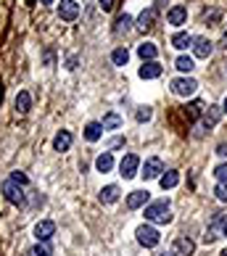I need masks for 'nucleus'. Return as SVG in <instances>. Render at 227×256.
Here are the masks:
<instances>
[{"instance_id":"obj_39","label":"nucleus","mask_w":227,"mask_h":256,"mask_svg":"<svg viewBox=\"0 0 227 256\" xmlns=\"http://www.w3.org/2000/svg\"><path fill=\"white\" fill-rule=\"evenodd\" d=\"M222 48H227V32L222 34Z\"/></svg>"},{"instance_id":"obj_5","label":"nucleus","mask_w":227,"mask_h":256,"mask_svg":"<svg viewBox=\"0 0 227 256\" xmlns=\"http://www.w3.org/2000/svg\"><path fill=\"white\" fill-rule=\"evenodd\" d=\"M196 90H198V82L193 77H177V80H172V92L177 98H190V96H196Z\"/></svg>"},{"instance_id":"obj_3","label":"nucleus","mask_w":227,"mask_h":256,"mask_svg":"<svg viewBox=\"0 0 227 256\" xmlns=\"http://www.w3.org/2000/svg\"><path fill=\"white\" fill-rule=\"evenodd\" d=\"M0 190H3V198L8 204H14V206H24L26 204V193H24V188L22 185H16L11 177L6 180L3 185H0Z\"/></svg>"},{"instance_id":"obj_23","label":"nucleus","mask_w":227,"mask_h":256,"mask_svg":"<svg viewBox=\"0 0 227 256\" xmlns=\"http://www.w3.org/2000/svg\"><path fill=\"white\" fill-rule=\"evenodd\" d=\"M100 135H103V124H100V122H90V124L84 127V140H90V143L100 140Z\"/></svg>"},{"instance_id":"obj_46","label":"nucleus","mask_w":227,"mask_h":256,"mask_svg":"<svg viewBox=\"0 0 227 256\" xmlns=\"http://www.w3.org/2000/svg\"><path fill=\"white\" fill-rule=\"evenodd\" d=\"M224 74H227V64H224Z\"/></svg>"},{"instance_id":"obj_34","label":"nucleus","mask_w":227,"mask_h":256,"mask_svg":"<svg viewBox=\"0 0 227 256\" xmlns=\"http://www.w3.org/2000/svg\"><path fill=\"white\" fill-rule=\"evenodd\" d=\"M201 108H204V103H190V106L185 108V114H188V119H196L198 114H201Z\"/></svg>"},{"instance_id":"obj_30","label":"nucleus","mask_w":227,"mask_h":256,"mask_svg":"<svg viewBox=\"0 0 227 256\" xmlns=\"http://www.w3.org/2000/svg\"><path fill=\"white\" fill-rule=\"evenodd\" d=\"M150 116H154V111H150V106H140L138 114H135V119L143 124V122H150Z\"/></svg>"},{"instance_id":"obj_44","label":"nucleus","mask_w":227,"mask_h":256,"mask_svg":"<svg viewBox=\"0 0 227 256\" xmlns=\"http://www.w3.org/2000/svg\"><path fill=\"white\" fill-rule=\"evenodd\" d=\"M156 256H172V254H156Z\"/></svg>"},{"instance_id":"obj_33","label":"nucleus","mask_w":227,"mask_h":256,"mask_svg":"<svg viewBox=\"0 0 227 256\" xmlns=\"http://www.w3.org/2000/svg\"><path fill=\"white\" fill-rule=\"evenodd\" d=\"M11 180H14L16 185H22V188H26V185H30V177H26L24 172H18V169H16V172H11Z\"/></svg>"},{"instance_id":"obj_2","label":"nucleus","mask_w":227,"mask_h":256,"mask_svg":"<svg viewBox=\"0 0 227 256\" xmlns=\"http://www.w3.org/2000/svg\"><path fill=\"white\" fill-rule=\"evenodd\" d=\"M135 238L143 248H156V246L162 243V232H158L154 224H140L135 230Z\"/></svg>"},{"instance_id":"obj_19","label":"nucleus","mask_w":227,"mask_h":256,"mask_svg":"<svg viewBox=\"0 0 227 256\" xmlns=\"http://www.w3.org/2000/svg\"><path fill=\"white\" fill-rule=\"evenodd\" d=\"M193 40H196V37L190 32H177L172 37V45H174L177 50H185V48H190V45H193Z\"/></svg>"},{"instance_id":"obj_9","label":"nucleus","mask_w":227,"mask_h":256,"mask_svg":"<svg viewBox=\"0 0 227 256\" xmlns=\"http://www.w3.org/2000/svg\"><path fill=\"white\" fill-rule=\"evenodd\" d=\"M162 174H164V161L158 158V156H150L146 161V166H143V177L146 180H158Z\"/></svg>"},{"instance_id":"obj_32","label":"nucleus","mask_w":227,"mask_h":256,"mask_svg":"<svg viewBox=\"0 0 227 256\" xmlns=\"http://www.w3.org/2000/svg\"><path fill=\"white\" fill-rule=\"evenodd\" d=\"M214 196H216V201L227 204V182H216V188H214Z\"/></svg>"},{"instance_id":"obj_14","label":"nucleus","mask_w":227,"mask_h":256,"mask_svg":"<svg viewBox=\"0 0 227 256\" xmlns=\"http://www.w3.org/2000/svg\"><path fill=\"white\" fill-rule=\"evenodd\" d=\"M193 53H196V58H209L212 56V40L209 37H196L193 40Z\"/></svg>"},{"instance_id":"obj_28","label":"nucleus","mask_w":227,"mask_h":256,"mask_svg":"<svg viewBox=\"0 0 227 256\" xmlns=\"http://www.w3.org/2000/svg\"><path fill=\"white\" fill-rule=\"evenodd\" d=\"M111 61H114V66H124L127 61H130V53H127V48H116L111 53Z\"/></svg>"},{"instance_id":"obj_6","label":"nucleus","mask_w":227,"mask_h":256,"mask_svg":"<svg viewBox=\"0 0 227 256\" xmlns=\"http://www.w3.org/2000/svg\"><path fill=\"white\" fill-rule=\"evenodd\" d=\"M138 169H140V158L135 154H127L124 158L119 161V174L124 177V180H132L138 174Z\"/></svg>"},{"instance_id":"obj_21","label":"nucleus","mask_w":227,"mask_h":256,"mask_svg":"<svg viewBox=\"0 0 227 256\" xmlns=\"http://www.w3.org/2000/svg\"><path fill=\"white\" fill-rule=\"evenodd\" d=\"M138 56L143 61H156V56H158V48L154 42H143V45H138Z\"/></svg>"},{"instance_id":"obj_37","label":"nucleus","mask_w":227,"mask_h":256,"mask_svg":"<svg viewBox=\"0 0 227 256\" xmlns=\"http://www.w3.org/2000/svg\"><path fill=\"white\" fill-rule=\"evenodd\" d=\"M122 146H124V138H114V140H108V150L122 148Z\"/></svg>"},{"instance_id":"obj_22","label":"nucleus","mask_w":227,"mask_h":256,"mask_svg":"<svg viewBox=\"0 0 227 256\" xmlns=\"http://www.w3.org/2000/svg\"><path fill=\"white\" fill-rule=\"evenodd\" d=\"M30 108H32V96L26 90H22L16 96V111L18 114H30Z\"/></svg>"},{"instance_id":"obj_42","label":"nucleus","mask_w":227,"mask_h":256,"mask_svg":"<svg viewBox=\"0 0 227 256\" xmlns=\"http://www.w3.org/2000/svg\"><path fill=\"white\" fill-rule=\"evenodd\" d=\"M222 111L227 114V98H224V103H222Z\"/></svg>"},{"instance_id":"obj_4","label":"nucleus","mask_w":227,"mask_h":256,"mask_svg":"<svg viewBox=\"0 0 227 256\" xmlns=\"http://www.w3.org/2000/svg\"><path fill=\"white\" fill-rule=\"evenodd\" d=\"M222 114H224V111H222V106H209V108H204V114H201V124H198L196 138H201V135H204L201 130H212V127L220 124Z\"/></svg>"},{"instance_id":"obj_10","label":"nucleus","mask_w":227,"mask_h":256,"mask_svg":"<svg viewBox=\"0 0 227 256\" xmlns=\"http://www.w3.org/2000/svg\"><path fill=\"white\" fill-rule=\"evenodd\" d=\"M222 224H224V214H214V220L209 222V227H206L204 240L206 243H214L216 238H222Z\"/></svg>"},{"instance_id":"obj_13","label":"nucleus","mask_w":227,"mask_h":256,"mask_svg":"<svg viewBox=\"0 0 227 256\" xmlns=\"http://www.w3.org/2000/svg\"><path fill=\"white\" fill-rule=\"evenodd\" d=\"M154 24H156V8H146V11L138 16V30L140 32H150Z\"/></svg>"},{"instance_id":"obj_17","label":"nucleus","mask_w":227,"mask_h":256,"mask_svg":"<svg viewBox=\"0 0 227 256\" xmlns=\"http://www.w3.org/2000/svg\"><path fill=\"white\" fill-rule=\"evenodd\" d=\"M166 18H169V24H172V26H182L188 22V8L185 6H174L172 11L166 14Z\"/></svg>"},{"instance_id":"obj_41","label":"nucleus","mask_w":227,"mask_h":256,"mask_svg":"<svg viewBox=\"0 0 227 256\" xmlns=\"http://www.w3.org/2000/svg\"><path fill=\"white\" fill-rule=\"evenodd\" d=\"M40 3H42V6H50V3H53V0H40Z\"/></svg>"},{"instance_id":"obj_25","label":"nucleus","mask_w":227,"mask_h":256,"mask_svg":"<svg viewBox=\"0 0 227 256\" xmlns=\"http://www.w3.org/2000/svg\"><path fill=\"white\" fill-rule=\"evenodd\" d=\"M100 124H103V130H119V127H122V116L111 111V114H106V116H103Z\"/></svg>"},{"instance_id":"obj_26","label":"nucleus","mask_w":227,"mask_h":256,"mask_svg":"<svg viewBox=\"0 0 227 256\" xmlns=\"http://www.w3.org/2000/svg\"><path fill=\"white\" fill-rule=\"evenodd\" d=\"M174 66H177V69L182 72V74H190V72L196 69V64H193V58H190V56H180V58L174 61Z\"/></svg>"},{"instance_id":"obj_29","label":"nucleus","mask_w":227,"mask_h":256,"mask_svg":"<svg viewBox=\"0 0 227 256\" xmlns=\"http://www.w3.org/2000/svg\"><path fill=\"white\" fill-rule=\"evenodd\" d=\"M30 254H32V256H53V251H50L48 243H37L34 248H30Z\"/></svg>"},{"instance_id":"obj_15","label":"nucleus","mask_w":227,"mask_h":256,"mask_svg":"<svg viewBox=\"0 0 227 256\" xmlns=\"http://www.w3.org/2000/svg\"><path fill=\"white\" fill-rule=\"evenodd\" d=\"M148 204V190H132L130 196H127V208H143Z\"/></svg>"},{"instance_id":"obj_36","label":"nucleus","mask_w":227,"mask_h":256,"mask_svg":"<svg viewBox=\"0 0 227 256\" xmlns=\"http://www.w3.org/2000/svg\"><path fill=\"white\" fill-rule=\"evenodd\" d=\"M98 6H100V11H103V14H111V11H114V6H116V0H98Z\"/></svg>"},{"instance_id":"obj_12","label":"nucleus","mask_w":227,"mask_h":256,"mask_svg":"<svg viewBox=\"0 0 227 256\" xmlns=\"http://www.w3.org/2000/svg\"><path fill=\"white\" fill-rule=\"evenodd\" d=\"M138 74H140V80H156V77H162V64L143 61V66L138 69Z\"/></svg>"},{"instance_id":"obj_8","label":"nucleus","mask_w":227,"mask_h":256,"mask_svg":"<svg viewBox=\"0 0 227 256\" xmlns=\"http://www.w3.org/2000/svg\"><path fill=\"white\" fill-rule=\"evenodd\" d=\"M196 254V243L193 238H188V235H180L172 246V256H193Z\"/></svg>"},{"instance_id":"obj_1","label":"nucleus","mask_w":227,"mask_h":256,"mask_svg":"<svg viewBox=\"0 0 227 256\" xmlns=\"http://www.w3.org/2000/svg\"><path fill=\"white\" fill-rule=\"evenodd\" d=\"M146 220L154 224H169L172 222V214H169V201H154L146 206Z\"/></svg>"},{"instance_id":"obj_7","label":"nucleus","mask_w":227,"mask_h":256,"mask_svg":"<svg viewBox=\"0 0 227 256\" xmlns=\"http://www.w3.org/2000/svg\"><path fill=\"white\" fill-rule=\"evenodd\" d=\"M53 235H56V222H53V220H40V222L34 224V238H37V243H48Z\"/></svg>"},{"instance_id":"obj_45","label":"nucleus","mask_w":227,"mask_h":256,"mask_svg":"<svg viewBox=\"0 0 227 256\" xmlns=\"http://www.w3.org/2000/svg\"><path fill=\"white\" fill-rule=\"evenodd\" d=\"M220 256H227V248H224V251H222V254H220Z\"/></svg>"},{"instance_id":"obj_24","label":"nucleus","mask_w":227,"mask_h":256,"mask_svg":"<svg viewBox=\"0 0 227 256\" xmlns=\"http://www.w3.org/2000/svg\"><path fill=\"white\" fill-rule=\"evenodd\" d=\"M96 169L98 172H111L114 169V156H111V150H106V154H100L96 158Z\"/></svg>"},{"instance_id":"obj_35","label":"nucleus","mask_w":227,"mask_h":256,"mask_svg":"<svg viewBox=\"0 0 227 256\" xmlns=\"http://www.w3.org/2000/svg\"><path fill=\"white\" fill-rule=\"evenodd\" d=\"M214 177H216V182H227V164H220L214 169Z\"/></svg>"},{"instance_id":"obj_27","label":"nucleus","mask_w":227,"mask_h":256,"mask_svg":"<svg viewBox=\"0 0 227 256\" xmlns=\"http://www.w3.org/2000/svg\"><path fill=\"white\" fill-rule=\"evenodd\" d=\"M130 26H132V16H130V14H122V16L116 18V26H114V32H116V34L130 32Z\"/></svg>"},{"instance_id":"obj_20","label":"nucleus","mask_w":227,"mask_h":256,"mask_svg":"<svg viewBox=\"0 0 227 256\" xmlns=\"http://www.w3.org/2000/svg\"><path fill=\"white\" fill-rule=\"evenodd\" d=\"M119 196H122L119 185H106V188L100 190V201H103V204H116Z\"/></svg>"},{"instance_id":"obj_31","label":"nucleus","mask_w":227,"mask_h":256,"mask_svg":"<svg viewBox=\"0 0 227 256\" xmlns=\"http://www.w3.org/2000/svg\"><path fill=\"white\" fill-rule=\"evenodd\" d=\"M220 16H222L220 8H212V11L204 14V24H216V22H220Z\"/></svg>"},{"instance_id":"obj_11","label":"nucleus","mask_w":227,"mask_h":256,"mask_svg":"<svg viewBox=\"0 0 227 256\" xmlns=\"http://www.w3.org/2000/svg\"><path fill=\"white\" fill-rule=\"evenodd\" d=\"M58 16L64 22H74V18L80 16V3L77 0H61L58 3Z\"/></svg>"},{"instance_id":"obj_16","label":"nucleus","mask_w":227,"mask_h":256,"mask_svg":"<svg viewBox=\"0 0 227 256\" xmlns=\"http://www.w3.org/2000/svg\"><path fill=\"white\" fill-rule=\"evenodd\" d=\"M72 140H74V138H72V132H69V130H61L58 135L53 138V148L58 150V154H64V150H69V148H72Z\"/></svg>"},{"instance_id":"obj_18","label":"nucleus","mask_w":227,"mask_h":256,"mask_svg":"<svg viewBox=\"0 0 227 256\" xmlns=\"http://www.w3.org/2000/svg\"><path fill=\"white\" fill-rule=\"evenodd\" d=\"M158 182H162L164 190H172V188L180 185V172H177V169H169V172H164L162 177H158Z\"/></svg>"},{"instance_id":"obj_40","label":"nucleus","mask_w":227,"mask_h":256,"mask_svg":"<svg viewBox=\"0 0 227 256\" xmlns=\"http://www.w3.org/2000/svg\"><path fill=\"white\" fill-rule=\"evenodd\" d=\"M222 235H224V238H227V220H224V224H222Z\"/></svg>"},{"instance_id":"obj_38","label":"nucleus","mask_w":227,"mask_h":256,"mask_svg":"<svg viewBox=\"0 0 227 256\" xmlns=\"http://www.w3.org/2000/svg\"><path fill=\"white\" fill-rule=\"evenodd\" d=\"M216 154H220V156H227V143H222L220 148H216Z\"/></svg>"},{"instance_id":"obj_43","label":"nucleus","mask_w":227,"mask_h":256,"mask_svg":"<svg viewBox=\"0 0 227 256\" xmlns=\"http://www.w3.org/2000/svg\"><path fill=\"white\" fill-rule=\"evenodd\" d=\"M0 103H3V84H0Z\"/></svg>"}]
</instances>
